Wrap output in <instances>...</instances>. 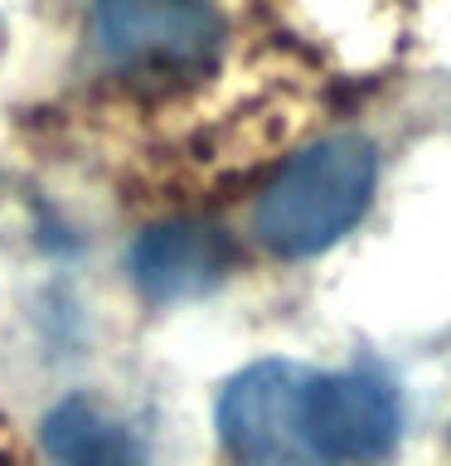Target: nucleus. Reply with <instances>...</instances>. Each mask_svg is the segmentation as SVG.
I'll use <instances>...</instances> for the list:
<instances>
[{"instance_id": "obj_1", "label": "nucleus", "mask_w": 451, "mask_h": 466, "mask_svg": "<svg viewBox=\"0 0 451 466\" xmlns=\"http://www.w3.org/2000/svg\"><path fill=\"white\" fill-rule=\"evenodd\" d=\"M378 180L374 141L359 131H335L291 156L257 195L253 233L276 258H316L340 243L364 218Z\"/></svg>"}, {"instance_id": "obj_2", "label": "nucleus", "mask_w": 451, "mask_h": 466, "mask_svg": "<svg viewBox=\"0 0 451 466\" xmlns=\"http://www.w3.org/2000/svg\"><path fill=\"white\" fill-rule=\"evenodd\" d=\"M93 25L112 68L155 83L204 78L228 35L214 0H93Z\"/></svg>"}, {"instance_id": "obj_3", "label": "nucleus", "mask_w": 451, "mask_h": 466, "mask_svg": "<svg viewBox=\"0 0 451 466\" xmlns=\"http://www.w3.org/2000/svg\"><path fill=\"white\" fill-rule=\"evenodd\" d=\"M311 370L291 360H257L228 379L218 399V437L238 466H326L306 432Z\"/></svg>"}, {"instance_id": "obj_4", "label": "nucleus", "mask_w": 451, "mask_h": 466, "mask_svg": "<svg viewBox=\"0 0 451 466\" xmlns=\"http://www.w3.org/2000/svg\"><path fill=\"white\" fill-rule=\"evenodd\" d=\"M306 432L320 461H384L398 447L403 408L388 379L369 370L311 374L306 393Z\"/></svg>"}, {"instance_id": "obj_5", "label": "nucleus", "mask_w": 451, "mask_h": 466, "mask_svg": "<svg viewBox=\"0 0 451 466\" xmlns=\"http://www.w3.org/2000/svg\"><path fill=\"white\" fill-rule=\"evenodd\" d=\"M238 268L233 233L214 218H165L136 233L126 272L151 301H195L228 282Z\"/></svg>"}, {"instance_id": "obj_6", "label": "nucleus", "mask_w": 451, "mask_h": 466, "mask_svg": "<svg viewBox=\"0 0 451 466\" xmlns=\"http://www.w3.org/2000/svg\"><path fill=\"white\" fill-rule=\"evenodd\" d=\"M39 437L58 466H145L136 432L87 399H64L49 408Z\"/></svg>"}]
</instances>
